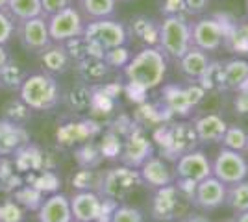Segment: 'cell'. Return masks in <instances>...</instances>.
Here are the masks:
<instances>
[{"mask_svg": "<svg viewBox=\"0 0 248 222\" xmlns=\"http://www.w3.org/2000/svg\"><path fill=\"white\" fill-rule=\"evenodd\" d=\"M193 126H195V132H197L200 143L215 145V143H220L224 137L228 122L217 113H204L193 120Z\"/></svg>", "mask_w": 248, "mask_h": 222, "instance_id": "21", "label": "cell"}, {"mask_svg": "<svg viewBox=\"0 0 248 222\" xmlns=\"http://www.w3.org/2000/svg\"><path fill=\"white\" fill-rule=\"evenodd\" d=\"M184 2H186L187 17H202L211 4V0H184Z\"/></svg>", "mask_w": 248, "mask_h": 222, "instance_id": "48", "label": "cell"}, {"mask_svg": "<svg viewBox=\"0 0 248 222\" xmlns=\"http://www.w3.org/2000/svg\"><path fill=\"white\" fill-rule=\"evenodd\" d=\"M245 87H248V82H247V85H245Z\"/></svg>", "mask_w": 248, "mask_h": 222, "instance_id": "57", "label": "cell"}, {"mask_svg": "<svg viewBox=\"0 0 248 222\" xmlns=\"http://www.w3.org/2000/svg\"><path fill=\"white\" fill-rule=\"evenodd\" d=\"M93 96H94V89L93 85L89 84H78L71 87L67 91V95L63 96L65 104L69 106L71 111H76V113H83V111H91V106H93Z\"/></svg>", "mask_w": 248, "mask_h": 222, "instance_id": "27", "label": "cell"}, {"mask_svg": "<svg viewBox=\"0 0 248 222\" xmlns=\"http://www.w3.org/2000/svg\"><path fill=\"white\" fill-rule=\"evenodd\" d=\"M100 178H102V172H98L96 169H89V167H82L73 176V187L78 191H96L98 192Z\"/></svg>", "mask_w": 248, "mask_h": 222, "instance_id": "38", "label": "cell"}, {"mask_svg": "<svg viewBox=\"0 0 248 222\" xmlns=\"http://www.w3.org/2000/svg\"><path fill=\"white\" fill-rule=\"evenodd\" d=\"M247 141L248 133L241 126H228L222 137V147L228 150H235V152H247Z\"/></svg>", "mask_w": 248, "mask_h": 222, "instance_id": "39", "label": "cell"}, {"mask_svg": "<svg viewBox=\"0 0 248 222\" xmlns=\"http://www.w3.org/2000/svg\"><path fill=\"white\" fill-rule=\"evenodd\" d=\"M130 59H132V52H130L128 44L115 46V48H109L104 52V61L109 65V69H124Z\"/></svg>", "mask_w": 248, "mask_h": 222, "instance_id": "41", "label": "cell"}, {"mask_svg": "<svg viewBox=\"0 0 248 222\" xmlns=\"http://www.w3.org/2000/svg\"><path fill=\"white\" fill-rule=\"evenodd\" d=\"M193 46L191 43V22L187 15L163 17L159 21V43L157 48L165 54L169 61H178Z\"/></svg>", "mask_w": 248, "mask_h": 222, "instance_id": "4", "label": "cell"}, {"mask_svg": "<svg viewBox=\"0 0 248 222\" xmlns=\"http://www.w3.org/2000/svg\"><path fill=\"white\" fill-rule=\"evenodd\" d=\"M226 204V183L215 178L213 174L206 180L198 181L195 187L193 206L200 211H215Z\"/></svg>", "mask_w": 248, "mask_h": 222, "instance_id": "13", "label": "cell"}, {"mask_svg": "<svg viewBox=\"0 0 248 222\" xmlns=\"http://www.w3.org/2000/svg\"><path fill=\"white\" fill-rule=\"evenodd\" d=\"M69 200L73 222H98L102 209V196L96 191H76Z\"/></svg>", "mask_w": 248, "mask_h": 222, "instance_id": "15", "label": "cell"}, {"mask_svg": "<svg viewBox=\"0 0 248 222\" xmlns=\"http://www.w3.org/2000/svg\"><path fill=\"white\" fill-rule=\"evenodd\" d=\"M35 213L39 222H73L71 200L63 192H54L45 198Z\"/></svg>", "mask_w": 248, "mask_h": 222, "instance_id": "18", "label": "cell"}, {"mask_svg": "<svg viewBox=\"0 0 248 222\" xmlns=\"http://www.w3.org/2000/svg\"><path fill=\"white\" fill-rule=\"evenodd\" d=\"M233 109L239 117H248V87L233 91Z\"/></svg>", "mask_w": 248, "mask_h": 222, "instance_id": "46", "label": "cell"}, {"mask_svg": "<svg viewBox=\"0 0 248 222\" xmlns=\"http://www.w3.org/2000/svg\"><path fill=\"white\" fill-rule=\"evenodd\" d=\"M163 106L167 107V111L174 115H187L189 109H193V104L186 95V89L178 85H169L163 89Z\"/></svg>", "mask_w": 248, "mask_h": 222, "instance_id": "29", "label": "cell"}, {"mask_svg": "<svg viewBox=\"0 0 248 222\" xmlns=\"http://www.w3.org/2000/svg\"><path fill=\"white\" fill-rule=\"evenodd\" d=\"M197 183L189 180L176 178L165 187L154 189L152 196V219L157 222H180L193 206Z\"/></svg>", "mask_w": 248, "mask_h": 222, "instance_id": "2", "label": "cell"}, {"mask_svg": "<svg viewBox=\"0 0 248 222\" xmlns=\"http://www.w3.org/2000/svg\"><path fill=\"white\" fill-rule=\"evenodd\" d=\"M17 95L31 111H50L62 100V89L56 76L48 73L28 74Z\"/></svg>", "mask_w": 248, "mask_h": 222, "instance_id": "3", "label": "cell"}, {"mask_svg": "<svg viewBox=\"0 0 248 222\" xmlns=\"http://www.w3.org/2000/svg\"><path fill=\"white\" fill-rule=\"evenodd\" d=\"M26 76H28V73L15 59L10 58L6 63L0 67V89L10 91V93H19V89H21Z\"/></svg>", "mask_w": 248, "mask_h": 222, "instance_id": "28", "label": "cell"}, {"mask_svg": "<svg viewBox=\"0 0 248 222\" xmlns=\"http://www.w3.org/2000/svg\"><path fill=\"white\" fill-rule=\"evenodd\" d=\"M26 181L33 185L35 189L41 191L43 194H46V192L54 194V192H58V187H60V180L52 170H33L26 178Z\"/></svg>", "mask_w": 248, "mask_h": 222, "instance_id": "37", "label": "cell"}, {"mask_svg": "<svg viewBox=\"0 0 248 222\" xmlns=\"http://www.w3.org/2000/svg\"><path fill=\"white\" fill-rule=\"evenodd\" d=\"M169 69V59L157 46H143L132 54V59L123 69L130 93L145 95L163 84Z\"/></svg>", "mask_w": 248, "mask_h": 222, "instance_id": "1", "label": "cell"}, {"mask_svg": "<svg viewBox=\"0 0 248 222\" xmlns=\"http://www.w3.org/2000/svg\"><path fill=\"white\" fill-rule=\"evenodd\" d=\"M109 222H145V219H143V213L137 207L123 204V206H117Z\"/></svg>", "mask_w": 248, "mask_h": 222, "instance_id": "42", "label": "cell"}, {"mask_svg": "<svg viewBox=\"0 0 248 222\" xmlns=\"http://www.w3.org/2000/svg\"><path fill=\"white\" fill-rule=\"evenodd\" d=\"M139 174L143 183H146L152 189H159L165 187L169 183H172L176 180L174 170H170V167L167 165V161H163L157 156H150L145 163L139 167Z\"/></svg>", "mask_w": 248, "mask_h": 222, "instance_id": "19", "label": "cell"}, {"mask_svg": "<svg viewBox=\"0 0 248 222\" xmlns=\"http://www.w3.org/2000/svg\"><path fill=\"white\" fill-rule=\"evenodd\" d=\"M46 24H48L50 39L54 43L69 41L73 37L83 35V30H85V19L74 6V2L71 6H67L65 10L46 17Z\"/></svg>", "mask_w": 248, "mask_h": 222, "instance_id": "9", "label": "cell"}, {"mask_svg": "<svg viewBox=\"0 0 248 222\" xmlns=\"http://www.w3.org/2000/svg\"><path fill=\"white\" fill-rule=\"evenodd\" d=\"M73 2L82 13L85 22L111 19L119 8V0H73Z\"/></svg>", "mask_w": 248, "mask_h": 222, "instance_id": "23", "label": "cell"}, {"mask_svg": "<svg viewBox=\"0 0 248 222\" xmlns=\"http://www.w3.org/2000/svg\"><path fill=\"white\" fill-rule=\"evenodd\" d=\"M224 46H228L232 52L248 56V17L243 19L239 24H235L232 32L226 33Z\"/></svg>", "mask_w": 248, "mask_h": 222, "instance_id": "35", "label": "cell"}, {"mask_svg": "<svg viewBox=\"0 0 248 222\" xmlns=\"http://www.w3.org/2000/svg\"><path fill=\"white\" fill-rule=\"evenodd\" d=\"M15 37L26 52L39 54L52 43L45 17H33L15 22Z\"/></svg>", "mask_w": 248, "mask_h": 222, "instance_id": "11", "label": "cell"}, {"mask_svg": "<svg viewBox=\"0 0 248 222\" xmlns=\"http://www.w3.org/2000/svg\"><path fill=\"white\" fill-rule=\"evenodd\" d=\"M209 54L200 50L197 46H191L178 61V71L186 78L187 82H198L202 78V74L206 73L207 65H209Z\"/></svg>", "mask_w": 248, "mask_h": 222, "instance_id": "22", "label": "cell"}, {"mask_svg": "<svg viewBox=\"0 0 248 222\" xmlns=\"http://www.w3.org/2000/svg\"><path fill=\"white\" fill-rule=\"evenodd\" d=\"M2 111H4V118H8L11 122H17V124H22V126H26V122L31 118V109L22 102L21 96L10 98L4 104Z\"/></svg>", "mask_w": 248, "mask_h": 222, "instance_id": "36", "label": "cell"}, {"mask_svg": "<svg viewBox=\"0 0 248 222\" xmlns=\"http://www.w3.org/2000/svg\"><path fill=\"white\" fill-rule=\"evenodd\" d=\"M83 35L96 43L100 48H104V52L109 50V48H115V46H124L130 41L126 24L117 21L115 17L85 22Z\"/></svg>", "mask_w": 248, "mask_h": 222, "instance_id": "8", "label": "cell"}, {"mask_svg": "<svg viewBox=\"0 0 248 222\" xmlns=\"http://www.w3.org/2000/svg\"><path fill=\"white\" fill-rule=\"evenodd\" d=\"M213 174L211 169V161L202 150H191L182 154L180 158L176 159L174 165V178L180 180H189V181H198L206 180L207 176Z\"/></svg>", "mask_w": 248, "mask_h": 222, "instance_id": "12", "label": "cell"}, {"mask_svg": "<svg viewBox=\"0 0 248 222\" xmlns=\"http://www.w3.org/2000/svg\"><path fill=\"white\" fill-rule=\"evenodd\" d=\"M198 84L204 87L206 93H222L224 87V73H222V61H209L206 73L198 80Z\"/></svg>", "mask_w": 248, "mask_h": 222, "instance_id": "34", "label": "cell"}, {"mask_svg": "<svg viewBox=\"0 0 248 222\" xmlns=\"http://www.w3.org/2000/svg\"><path fill=\"white\" fill-rule=\"evenodd\" d=\"M211 169H213V176L226 185H232V183H237V181L248 178L247 158L243 152H235V150L222 148L213 159Z\"/></svg>", "mask_w": 248, "mask_h": 222, "instance_id": "10", "label": "cell"}, {"mask_svg": "<svg viewBox=\"0 0 248 222\" xmlns=\"http://www.w3.org/2000/svg\"><path fill=\"white\" fill-rule=\"evenodd\" d=\"M119 2H134V0H119Z\"/></svg>", "mask_w": 248, "mask_h": 222, "instance_id": "53", "label": "cell"}, {"mask_svg": "<svg viewBox=\"0 0 248 222\" xmlns=\"http://www.w3.org/2000/svg\"><path fill=\"white\" fill-rule=\"evenodd\" d=\"M141 185H143V180H141L139 169L119 165V167H113V169L102 172L100 185H98V194L119 202L128 198Z\"/></svg>", "mask_w": 248, "mask_h": 222, "instance_id": "5", "label": "cell"}, {"mask_svg": "<svg viewBox=\"0 0 248 222\" xmlns=\"http://www.w3.org/2000/svg\"><path fill=\"white\" fill-rule=\"evenodd\" d=\"M6 11L11 15L15 22L33 19V17H43L41 0H10Z\"/></svg>", "mask_w": 248, "mask_h": 222, "instance_id": "31", "label": "cell"}, {"mask_svg": "<svg viewBox=\"0 0 248 222\" xmlns=\"http://www.w3.org/2000/svg\"><path fill=\"white\" fill-rule=\"evenodd\" d=\"M28 143H30V133L22 124L11 122L4 117L0 118V156L4 158L15 156Z\"/></svg>", "mask_w": 248, "mask_h": 222, "instance_id": "16", "label": "cell"}, {"mask_svg": "<svg viewBox=\"0 0 248 222\" xmlns=\"http://www.w3.org/2000/svg\"><path fill=\"white\" fill-rule=\"evenodd\" d=\"M224 222H235V221H224Z\"/></svg>", "mask_w": 248, "mask_h": 222, "instance_id": "56", "label": "cell"}, {"mask_svg": "<svg viewBox=\"0 0 248 222\" xmlns=\"http://www.w3.org/2000/svg\"><path fill=\"white\" fill-rule=\"evenodd\" d=\"M233 215L243 211H248V181H237V183H232L226 185V204Z\"/></svg>", "mask_w": 248, "mask_h": 222, "instance_id": "32", "label": "cell"}, {"mask_svg": "<svg viewBox=\"0 0 248 222\" xmlns=\"http://www.w3.org/2000/svg\"><path fill=\"white\" fill-rule=\"evenodd\" d=\"M15 35V21L6 10H0V44H8Z\"/></svg>", "mask_w": 248, "mask_h": 222, "instance_id": "44", "label": "cell"}, {"mask_svg": "<svg viewBox=\"0 0 248 222\" xmlns=\"http://www.w3.org/2000/svg\"><path fill=\"white\" fill-rule=\"evenodd\" d=\"M159 13L161 17L186 15V2L184 0H159Z\"/></svg>", "mask_w": 248, "mask_h": 222, "instance_id": "45", "label": "cell"}, {"mask_svg": "<svg viewBox=\"0 0 248 222\" xmlns=\"http://www.w3.org/2000/svg\"><path fill=\"white\" fill-rule=\"evenodd\" d=\"M235 222H248V211H243V213H237L235 215Z\"/></svg>", "mask_w": 248, "mask_h": 222, "instance_id": "51", "label": "cell"}, {"mask_svg": "<svg viewBox=\"0 0 248 222\" xmlns=\"http://www.w3.org/2000/svg\"><path fill=\"white\" fill-rule=\"evenodd\" d=\"M10 59V52H8V46L6 44H0V67Z\"/></svg>", "mask_w": 248, "mask_h": 222, "instance_id": "50", "label": "cell"}, {"mask_svg": "<svg viewBox=\"0 0 248 222\" xmlns=\"http://www.w3.org/2000/svg\"><path fill=\"white\" fill-rule=\"evenodd\" d=\"M226 26L215 17H198L191 22V43L204 52H218L226 43Z\"/></svg>", "mask_w": 248, "mask_h": 222, "instance_id": "7", "label": "cell"}, {"mask_svg": "<svg viewBox=\"0 0 248 222\" xmlns=\"http://www.w3.org/2000/svg\"><path fill=\"white\" fill-rule=\"evenodd\" d=\"M247 152H248V141H247Z\"/></svg>", "mask_w": 248, "mask_h": 222, "instance_id": "55", "label": "cell"}, {"mask_svg": "<svg viewBox=\"0 0 248 222\" xmlns=\"http://www.w3.org/2000/svg\"><path fill=\"white\" fill-rule=\"evenodd\" d=\"M222 73L226 91H237L248 82V61L243 58H230L222 61Z\"/></svg>", "mask_w": 248, "mask_h": 222, "instance_id": "25", "label": "cell"}, {"mask_svg": "<svg viewBox=\"0 0 248 222\" xmlns=\"http://www.w3.org/2000/svg\"><path fill=\"white\" fill-rule=\"evenodd\" d=\"M43 165V152L39 148L31 147L30 143L26 147H22L15 154L13 167L19 172H33V170H41Z\"/></svg>", "mask_w": 248, "mask_h": 222, "instance_id": "30", "label": "cell"}, {"mask_svg": "<svg viewBox=\"0 0 248 222\" xmlns=\"http://www.w3.org/2000/svg\"><path fill=\"white\" fill-rule=\"evenodd\" d=\"M2 159H4V156H0V163H2Z\"/></svg>", "mask_w": 248, "mask_h": 222, "instance_id": "54", "label": "cell"}, {"mask_svg": "<svg viewBox=\"0 0 248 222\" xmlns=\"http://www.w3.org/2000/svg\"><path fill=\"white\" fill-rule=\"evenodd\" d=\"M24 219H26V209L11 196L0 202V222H24Z\"/></svg>", "mask_w": 248, "mask_h": 222, "instance_id": "40", "label": "cell"}, {"mask_svg": "<svg viewBox=\"0 0 248 222\" xmlns=\"http://www.w3.org/2000/svg\"><path fill=\"white\" fill-rule=\"evenodd\" d=\"M10 196L17 204H21L26 211H37L43 200H45V194L39 189H35L33 185H30V183H22L21 187H17Z\"/></svg>", "mask_w": 248, "mask_h": 222, "instance_id": "33", "label": "cell"}, {"mask_svg": "<svg viewBox=\"0 0 248 222\" xmlns=\"http://www.w3.org/2000/svg\"><path fill=\"white\" fill-rule=\"evenodd\" d=\"M8 2H10V0H0V10H6V6H8Z\"/></svg>", "mask_w": 248, "mask_h": 222, "instance_id": "52", "label": "cell"}, {"mask_svg": "<svg viewBox=\"0 0 248 222\" xmlns=\"http://www.w3.org/2000/svg\"><path fill=\"white\" fill-rule=\"evenodd\" d=\"M73 0H41V11H43V17H50L54 13L58 11L65 10L67 6H71Z\"/></svg>", "mask_w": 248, "mask_h": 222, "instance_id": "47", "label": "cell"}, {"mask_svg": "<svg viewBox=\"0 0 248 222\" xmlns=\"http://www.w3.org/2000/svg\"><path fill=\"white\" fill-rule=\"evenodd\" d=\"M74 71L78 74V78L83 84L89 85H100L109 74V65L104 61V58H89L83 59L80 63H74Z\"/></svg>", "mask_w": 248, "mask_h": 222, "instance_id": "24", "label": "cell"}, {"mask_svg": "<svg viewBox=\"0 0 248 222\" xmlns=\"http://www.w3.org/2000/svg\"><path fill=\"white\" fill-rule=\"evenodd\" d=\"M155 139H157L161 150H165L170 156H178V158L186 152L195 150L200 143L193 122H186V120H178L169 126H161L155 133Z\"/></svg>", "mask_w": 248, "mask_h": 222, "instance_id": "6", "label": "cell"}, {"mask_svg": "<svg viewBox=\"0 0 248 222\" xmlns=\"http://www.w3.org/2000/svg\"><path fill=\"white\" fill-rule=\"evenodd\" d=\"M121 150H123V145L119 137L115 133H106L100 143V152H102L104 158H115V156H121Z\"/></svg>", "mask_w": 248, "mask_h": 222, "instance_id": "43", "label": "cell"}, {"mask_svg": "<svg viewBox=\"0 0 248 222\" xmlns=\"http://www.w3.org/2000/svg\"><path fill=\"white\" fill-rule=\"evenodd\" d=\"M154 148H152V143L150 139L145 135L143 130H132L130 135L126 139V143L123 145V150H121V161L126 167H132V169H139L146 159L152 154Z\"/></svg>", "mask_w": 248, "mask_h": 222, "instance_id": "14", "label": "cell"}, {"mask_svg": "<svg viewBox=\"0 0 248 222\" xmlns=\"http://www.w3.org/2000/svg\"><path fill=\"white\" fill-rule=\"evenodd\" d=\"M180 222H211L209 221V219H207L206 215H204V213H197V211H189L186 215V217H184V219H182V221Z\"/></svg>", "mask_w": 248, "mask_h": 222, "instance_id": "49", "label": "cell"}, {"mask_svg": "<svg viewBox=\"0 0 248 222\" xmlns=\"http://www.w3.org/2000/svg\"><path fill=\"white\" fill-rule=\"evenodd\" d=\"M37 58H39V65L43 67V71L52 74V76L65 74L73 67V59H71L63 43L52 41L45 50L37 54Z\"/></svg>", "mask_w": 248, "mask_h": 222, "instance_id": "20", "label": "cell"}, {"mask_svg": "<svg viewBox=\"0 0 248 222\" xmlns=\"http://www.w3.org/2000/svg\"><path fill=\"white\" fill-rule=\"evenodd\" d=\"M128 37L139 41L143 46H157L159 43V21L148 15H134L126 22Z\"/></svg>", "mask_w": 248, "mask_h": 222, "instance_id": "17", "label": "cell"}, {"mask_svg": "<svg viewBox=\"0 0 248 222\" xmlns=\"http://www.w3.org/2000/svg\"><path fill=\"white\" fill-rule=\"evenodd\" d=\"M67 52L71 56L74 63H80L83 59H89V58H104V48H100L94 41H91L89 37L85 35H78V37H73L69 41L63 43Z\"/></svg>", "mask_w": 248, "mask_h": 222, "instance_id": "26", "label": "cell"}]
</instances>
